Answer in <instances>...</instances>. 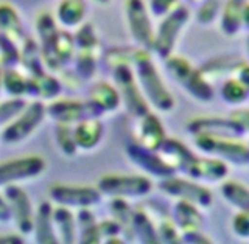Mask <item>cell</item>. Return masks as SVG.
I'll return each instance as SVG.
<instances>
[{
	"mask_svg": "<svg viewBox=\"0 0 249 244\" xmlns=\"http://www.w3.org/2000/svg\"><path fill=\"white\" fill-rule=\"evenodd\" d=\"M137 66H139L140 78H142V83L145 86L148 95L153 98V101L156 105H159V107L167 109L171 105V100L168 98V95L162 87V84L159 83V78H158V75H156L150 59L146 58V54L145 56L143 54H139Z\"/></svg>",
	"mask_w": 249,
	"mask_h": 244,
	"instance_id": "52a82bcc",
	"label": "cell"
},
{
	"mask_svg": "<svg viewBox=\"0 0 249 244\" xmlns=\"http://www.w3.org/2000/svg\"><path fill=\"white\" fill-rule=\"evenodd\" d=\"M84 13H86L84 0H62L58 6L56 14L62 25L75 27L83 20Z\"/></svg>",
	"mask_w": 249,
	"mask_h": 244,
	"instance_id": "7c38bea8",
	"label": "cell"
},
{
	"mask_svg": "<svg viewBox=\"0 0 249 244\" xmlns=\"http://www.w3.org/2000/svg\"><path fill=\"white\" fill-rule=\"evenodd\" d=\"M0 31L13 41L22 36L19 16L10 5H0Z\"/></svg>",
	"mask_w": 249,
	"mask_h": 244,
	"instance_id": "5bb4252c",
	"label": "cell"
},
{
	"mask_svg": "<svg viewBox=\"0 0 249 244\" xmlns=\"http://www.w3.org/2000/svg\"><path fill=\"white\" fill-rule=\"evenodd\" d=\"M98 190L106 194H143L150 190V182L143 177L106 176L100 180Z\"/></svg>",
	"mask_w": 249,
	"mask_h": 244,
	"instance_id": "8992f818",
	"label": "cell"
},
{
	"mask_svg": "<svg viewBox=\"0 0 249 244\" xmlns=\"http://www.w3.org/2000/svg\"><path fill=\"white\" fill-rule=\"evenodd\" d=\"M5 199L11 207V213L16 219L19 230L22 233H30L35 227V216L31 210V202L25 190L14 184L6 185Z\"/></svg>",
	"mask_w": 249,
	"mask_h": 244,
	"instance_id": "3957f363",
	"label": "cell"
},
{
	"mask_svg": "<svg viewBox=\"0 0 249 244\" xmlns=\"http://www.w3.org/2000/svg\"><path fill=\"white\" fill-rule=\"evenodd\" d=\"M80 229H81V243H97L100 240V229L93 223V216L90 211L81 210L80 211Z\"/></svg>",
	"mask_w": 249,
	"mask_h": 244,
	"instance_id": "e0dca14e",
	"label": "cell"
},
{
	"mask_svg": "<svg viewBox=\"0 0 249 244\" xmlns=\"http://www.w3.org/2000/svg\"><path fill=\"white\" fill-rule=\"evenodd\" d=\"M115 80L120 84L122 92L124 93V98H126L128 106L134 111L136 114H142L145 112V105L142 101V97L136 89V84L132 81V75L126 67H117L115 70Z\"/></svg>",
	"mask_w": 249,
	"mask_h": 244,
	"instance_id": "30bf717a",
	"label": "cell"
},
{
	"mask_svg": "<svg viewBox=\"0 0 249 244\" xmlns=\"http://www.w3.org/2000/svg\"><path fill=\"white\" fill-rule=\"evenodd\" d=\"M45 170V162L42 157L31 156L22 159H13L0 163V187L19 182L23 179L35 177Z\"/></svg>",
	"mask_w": 249,
	"mask_h": 244,
	"instance_id": "7a4b0ae2",
	"label": "cell"
},
{
	"mask_svg": "<svg viewBox=\"0 0 249 244\" xmlns=\"http://www.w3.org/2000/svg\"><path fill=\"white\" fill-rule=\"evenodd\" d=\"M25 107H27V103L20 98H16L11 101H6V103H2L0 105V123L13 120L14 117H18Z\"/></svg>",
	"mask_w": 249,
	"mask_h": 244,
	"instance_id": "ffe728a7",
	"label": "cell"
},
{
	"mask_svg": "<svg viewBox=\"0 0 249 244\" xmlns=\"http://www.w3.org/2000/svg\"><path fill=\"white\" fill-rule=\"evenodd\" d=\"M101 123L97 119H84L73 131L75 143L78 148L90 149L93 148L101 137Z\"/></svg>",
	"mask_w": 249,
	"mask_h": 244,
	"instance_id": "8fae6325",
	"label": "cell"
},
{
	"mask_svg": "<svg viewBox=\"0 0 249 244\" xmlns=\"http://www.w3.org/2000/svg\"><path fill=\"white\" fill-rule=\"evenodd\" d=\"M100 2H106V0H100Z\"/></svg>",
	"mask_w": 249,
	"mask_h": 244,
	"instance_id": "484cf974",
	"label": "cell"
},
{
	"mask_svg": "<svg viewBox=\"0 0 249 244\" xmlns=\"http://www.w3.org/2000/svg\"><path fill=\"white\" fill-rule=\"evenodd\" d=\"M50 198L61 206L89 207L100 201V192L90 187L54 185L50 188Z\"/></svg>",
	"mask_w": 249,
	"mask_h": 244,
	"instance_id": "277c9868",
	"label": "cell"
},
{
	"mask_svg": "<svg viewBox=\"0 0 249 244\" xmlns=\"http://www.w3.org/2000/svg\"><path fill=\"white\" fill-rule=\"evenodd\" d=\"M128 16H129V23L132 35L136 36L137 41L140 42H148L151 36V28L150 22L143 10L142 0H129L128 2Z\"/></svg>",
	"mask_w": 249,
	"mask_h": 244,
	"instance_id": "ba28073f",
	"label": "cell"
},
{
	"mask_svg": "<svg viewBox=\"0 0 249 244\" xmlns=\"http://www.w3.org/2000/svg\"><path fill=\"white\" fill-rule=\"evenodd\" d=\"M142 140L143 143L148 145L150 148H154L159 145L160 141V137H162V129L158 123V120L154 119V117H146L142 123Z\"/></svg>",
	"mask_w": 249,
	"mask_h": 244,
	"instance_id": "ac0fdd59",
	"label": "cell"
},
{
	"mask_svg": "<svg viewBox=\"0 0 249 244\" xmlns=\"http://www.w3.org/2000/svg\"><path fill=\"white\" fill-rule=\"evenodd\" d=\"M56 140L62 149V153H66L69 156H73L76 151V143H75V137H73V131L69 128V124L66 123H59L56 126Z\"/></svg>",
	"mask_w": 249,
	"mask_h": 244,
	"instance_id": "d6986e66",
	"label": "cell"
},
{
	"mask_svg": "<svg viewBox=\"0 0 249 244\" xmlns=\"http://www.w3.org/2000/svg\"><path fill=\"white\" fill-rule=\"evenodd\" d=\"M36 230V240L44 244L58 243L56 237L53 233V209L49 202L39 204L36 216H35V227Z\"/></svg>",
	"mask_w": 249,
	"mask_h": 244,
	"instance_id": "9c48e42d",
	"label": "cell"
},
{
	"mask_svg": "<svg viewBox=\"0 0 249 244\" xmlns=\"http://www.w3.org/2000/svg\"><path fill=\"white\" fill-rule=\"evenodd\" d=\"M92 103L95 105L100 111H111V109L117 107L119 103V95L117 92L107 84H97L95 87L92 89Z\"/></svg>",
	"mask_w": 249,
	"mask_h": 244,
	"instance_id": "9a60e30c",
	"label": "cell"
},
{
	"mask_svg": "<svg viewBox=\"0 0 249 244\" xmlns=\"http://www.w3.org/2000/svg\"><path fill=\"white\" fill-rule=\"evenodd\" d=\"M53 221L58 227L59 237L62 243H75L76 232H75V219L70 210L64 207H58L53 210Z\"/></svg>",
	"mask_w": 249,
	"mask_h": 244,
	"instance_id": "4fadbf2b",
	"label": "cell"
},
{
	"mask_svg": "<svg viewBox=\"0 0 249 244\" xmlns=\"http://www.w3.org/2000/svg\"><path fill=\"white\" fill-rule=\"evenodd\" d=\"M100 112L101 111L93 103L83 105L76 103V101H58L47 107V114L59 123L66 124L72 122H81L84 119H97Z\"/></svg>",
	"mask_w": 249,
	"mask_h": 244,
	"instance_id": "5b68a950",
	"label": "cell"
},
{
	"mask_svg": "<svg viewBox=\"0 0 249 244\" xmlns=\"http://www.w3.org/2000/svg\"><path fill=\"white\" fill-rule=\"evenodd\" d=\"M76 44L81 47L83 50L86 52H90V49L93 45L97 44L95 41V36H93V31L90 25H84L76 35Z\"/></svg>",
	"mask_w": 249,
	"mask_h": 244,
	"instance_id": "44dd1931",
	"label": "cell"
},
{
	"mask_svg": "<svg viewBox=\"0 0 249 244\" xmlns=\"http://www.w3.org/2000/svg\"><path fill=\"white\" fill-rule=\"evenodd\" d=\"M13 243H23V240L18 235H0V244H13Z\"/></svg>",
	"mask_w": 249,
	"mask_h": 244,
	"instance_id": "cb8c5ba5",
	"label": "cell"
},
{
	"mask_svg": "<svg viewBox=\"0 0 249 244\" xmlns=\"http://www.w3.org/2000/svg\"><path fill=\"white\" fill-rule=\"evenodd\" d=\"M45 114H47V109L42 103H39V101L27 106L18 115V119L3 131L2 134L3 141H6V143H18V141L27 139L30 134L42 123Z\"/></svg>",
	"mask_w": 249,
	"mask_h": 244,
	"instance_id": "6da1fadb",
	"label": "cell"
},
{
	"mask_svg": "<svg viewBox=\"0 0 249 244\" xmlns=\"http://www.w3.org/2000/svg\"><path fill=\"white\" fill-rule=\"evenodd\" d=\"M11 218H13V213H11L10 204H8L6 199H3L2 196H0V223H8Z\"/></svg>",
	"mask_w": 249,
	"mask_h": 244,
	"instance_id": "603a6c76",
	"label": "cell"
},
{
	"mask_svg": "<svg viewBox=\"0 0 249 244\" xmlns=\"http://www.w3.org/2000/svg\"><path fill=\"white\" fill-rule=\"evenodd\" d=\"M78 72H80L84 78L86 76H92L93 75V59L90 58V54H81L80 59H78V64H76Z\"/></svg>",
	"mask_w": 249,
	"mask_h": 244,
	"instance_id": "7402d4cb",
	"label": "cell"
},
{
	"mask_svg": "<svg viewBox=\"0 0 249 244\" xmlns=\"http://www.w3.org/2000/svg\"><path fill=\"white\" fill-rule=\"evenodd\" d=\"M0 83H2V73H0Z\"/></svg>",
	"mask_w": 249,
	"mask_h": 244,
	"instance_id": "d4e9b609",
	"label": "cell"
},
{
	"mask_svg": "<svg viewBox=\"0 0 249 244\" xmlns=\"http://www.w3.org/2000/svg\"><path fill=\"white\" fill-rule=\"evenodd\" d=\"M2 84L8 93L11 95H23L30 93V80L23 78L19 72L11 69H6L2 76Z\"/></svg>",
	"mask_w": 249,
	"mask_h": 244,
	"instance_id": "2e32d148",
	"label": "cell"
}]
</instances>
